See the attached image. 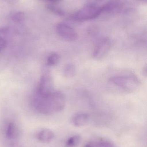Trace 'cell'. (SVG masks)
Segmentation results:
<instances>
[{
	"instance_id": "6da1fadb",
	"label": "cell",
	"mask_w": 147,
	"mask_h": 147,
	"mask_svg": "<svg viewBox=\"0 0 147 147\" xmlns=\"http://www.w3.org/2000/svg\"><path fill=\"white\" fill-rule=\"evenodd\" d=\"M65 105L64 96L58 91H54L47 96H41L37 94L33 100L34 107L35 109L44 115H50L62 111L64 109Z\"/></svg>"
},
{
	"instance_id": "7a4b0ae2",
	"label": "cell",
	"mask_w": 147,
	"mask_h": 147,
	"mask_svg": "<svg viewBox=\"0 0 147 147\" xmlns=\"http://www.w3.org/2000/svg\"><path fill=\"white\" fill-rule=\"evenodd\" d=\"M109 81L115 86L129 92L137 90L140 84L139 79L133 74L113 76Z\"/></svg>"
},
{
	"instance_id": "3957f363",
	"label": "cell",
	"mask_w": 147,
	"mask_h": 147,
	"mask_svg": "<svg viewBox=\"0 0 147 147\" xmlns=\"http://www.w3.org/2000/svg\"><path fill=\"white\" fill-rule=\"evenodd\" d=\"M102 13V7L93 3H87L71 15L72 20L85 21L93 20Z\"/></svg>"
},
{
	"instance_id": "277c9868",
	"label": "cell",
	"mask_w": 147,
	"mask_h": 147,
	"mask_svg": "<svg viewBox=\"0 0 147 147\" xmlns=\"http://www.w3.org/2000/svg\"><path fill=\"white\" fill-rule=\"evenodd\" d=\"M37 91V94L44 97L49 96L54 91V80L48 70H46L42 74Z\"/></svg>"
},
{
	"instance_id": "5b68a950",
	"label": "cell",
	"mask_w": 147,
	"mask_h": 147,
	"mask_svg": "<svg viewBox=\"0 0 147 147\" xmlns=\"http://www.w3.org/2000/svg\"><path fill=\"white\" fill-rule=\"evenodd\" d=\"M111 47V41L108 38H103L100 39L93 51V57L96 60L103 59L108 55Z\"/></svg>"
},
{
	"instance_id": "8992f818",
	"label": "cell",
	"mask_w": 147,
	"mask_h": 147,
	"mask_svg": "<svg viewBox=\"0 0 147 147\" xmlns=\"http://www.w3.org/2000/svg\"><path fill=\"white\" fill-rule=\"evenodd\" d=\"M56 31L61 38L67 41H75L78 38L77 32L70 26L66 23H58L56 26Z\"/></svg>"
},
{
	"instance_id": "52a82bcc",
	"label": "cell",
	"mask_w": 147,
	"mask_h": 147,
	"mask_svg": "<svg viewBox=\"0 0 147 147\" xmlns=\"http://www.w3.org/2000/svg\"><path fill=\"white\" fill-rule=\"evenodd\" d=\"M123 7V2L121 0H110L102 6V13H114L120 12Z\"/></svg>"
},
{
	"instance_id": "ba28073f",
	"label": "cell",
	"mask_w": 147,
	"mask_h": 147,
	"mask_svg": "<svg viewBox=\"0 0 147 147\" xmlns=\"http://www.w3.org/2000/svg\"><path fill=\"white\" fill-rule=\"evenodd\" d=\"M85 147H115L109 140L103 137H96L88 142Z\"/></svg>"
},
{
	"instance_id": "9c48e42d",
	"label": "cell",
	"mask_w": 147,
	"mask_h": 147,
	"mask_svg": "<svg viewBox=\"0 0 147 147\" xmlns=\"http://www.w3.org/2000/svg\"><path fill=\"white\" fill-rule=\"evenodd\" d=\"M89 120V115L85 112H79L72 117V124L77 127H81L85 125Z\"/></svg>"
},
{
	"instance_id": "30bf717a",
	"label": "cell",
	"mask_w": 147,
	"mask_h": 147,
	"mask_svg": "<svg viewBox=\"0 0 147 147\" xmlns=\"http://www.w3.org/2000/svg\"><path fill=\"white\" fill-rule=\"evenodd\" d=\"M54 134L52 131L48 129H44L37 134L38 140L43 143H48L54 138Z\"/></svg>"
},
{
	"instance_id": "8fae6325",
	"label": "cell",
	"mask_w": 147,
	"mask_h": 147,
	"mask_svg": "<svg viewBox=\"0 0 147 147\" xmlns=\"http://www.w3.org/2000/svg\"><path fill=\"white\" fill-rule=\"evenodd\" d=\"M19 134V129L16 124L12 122L9 123L5 132V134L7 139L10 140H15L18 137Z\"/></svg>"
},
{
	"instance_id": "7c38bea8",
	"label": "cell",
	"mask_w": 147,
	"mask_h": 147,
	"mask_svg": "<svg viewBox=\"0 0 147 147\" xmlns=\"http://www.w3.org/2000/svg\"><path fill=\"white\" fill-rule=\"evenodd\" d=\"M76 67L73 64L69 63L66 65L63 71L64 76L67 78H70L75 75L76 73Z\"/></svg>"
},
{
	"instance_id": "4fadbf2b",
	"label": "cell",
	"mask_w": 147,
	"mask_h": 147,
	"mask_svg": "<svg viewBox=\"0 0 147 147\" xmlns=\"http://www.w3.org/2000/svg\"><path fill=\"white\" fill-rule=\"evenodd\" d=\"M81 137L79 135L72 136L69 137L66 142V147H76L80 143Z\"/></svg>"
},
{
	"instance_id": "5bb4252c",
	"label": "cell",
	"mask_w": 147,
	"mask_h": 147,
	"mask_svg": "<svg viewBox=\"0 0 147 147\" xmlns=\"http://www.w3.org/2000/svg\"><path fill=\"white\" fill-rule=\"evenodd\" d=\"M60 59V57L58 53H52L47 57V65L50 67L56 66L58 64Z\"/></svg>"
},
{
	"instance_id": "9a60e30c",
	"label": "cell",
	"mask_w": 147,
	"mask_h": 147,
	"mask_svg": "<svg viewBox=\"0 0 147 147\" xmlns=\"http://www.w3.org/2000/svg\"><path fill=\"white\" fill-rule=\"evenodd\" d=\"M48 9L54 13L56 14L57 15L59 16H64L65 15L64 13V11L60 9V8L56 6H54V5H49L47 6Z\"/></svg>"
},
{
	"instance_id": "2e32d148",
	"label": "cell",
	"mask_w": 147,
	"mask_h": 147,
	"mask_svg": "<svg viewBox=\"0 0 147 147\" xmlns=\"http://www.w3.org/2000/svg\"><path fill=\"white\" fill-rule=\"evenodd\" d=\"M4 32V30H0V51L3 50L7 45L6 40L2 35Z\"/></svg>"
},
{
	"instance_id": "e0dca14e",
	"label": "cell",
	"mask_w": 147,
	"mask_h": 147,
	"mask_svg": "<svg viewBox=\"0 0 147 147\" xmlns=\"http://www.w3.org/2000/svg\"><path fill=\"white\" fill-rule=\"evenodd\" d=\"M13 20L16 22H20L24 18V14L22 13H18L15 14L12 16Z\"/></svg>"
},
{
	"instance_id": "ac0fdd59",
	"label": "cell",
	"mask_w": 147,
	"mask_h": 147,
	"mask_svg": "<svg viewBox=\"0 0 147 147\" xmlns=\"http://www.w3.org/2000/svg\"><path fill=\"white\" fill-rule=\"evenodd\" d=\"M137 1L142 2L145 3H146L147 1V0H137Z\"/></svg>"
},
{
	"instance_id": "d6986e66",
	"label": "cell",
	"mask_w": 147,
	"mask_h": 147,
	"mask_svg": "<svg viewBox=\"0 0 147 147\" xmlns=\"http://www.w3.org/2000/svg\"><path fill=\"white\" fill-rule=\"evenodd\" d=\"M47 1L51 2H58L61 1V0H47Z\"/></svg>"
}]
</instances>
